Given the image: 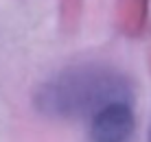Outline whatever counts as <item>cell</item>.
<instances>
[{
    "instance_id": "4",
    "label": "cell",
    "mask_w": 151,
    "mask_h": 142,
    "mask_svg": "<svg viewBox=\"0 0 151 142\" xmlns=\"http://www.w3.org/2000/svg\"><path fill=\"white\" fill-rule=\"evenodd\" d=\"M149 142H151V129H149Z\"/></svg>"
},
{
    "instance_id": "2",
    "label": "cell",
    "mask_w": 151,
    "mask_h": 142,
    "mask_svg": "<svg viewBox=\"0 0 151 142\" xmlns=\"http://www.w3.org/2000/svg\"><path fill=\"white\" fill-rule=\"evenodd\" d=\"M134 125L132 101L112 103L90 120V142H127Z\"/></svg>"
},
{
    "instance_id": "3",
    "label": "cell",
    "mask_w": 151,
    "mask_h": 142,
    "mask_svg": "<svg viewBox=\"0 0 151 142\" xmlns=\"http://www.w3.org/2000/svg\"><path fill=\"white\" fill-rule=\"evenodd\" d=\"M129 2H142V0H129ZM121 13H123L125 22L129 24V33H132V31H136V26L140 24V22H138V18L134 15V13H136V4H125Z\"/></svg>"
},
{
    "instance_id": "1",
    "label": "cell",
    "mask_w": 151,
    "mask_h": 142,
    "mask_svg": "<svg viewBox=\"0 0 151 142\" xmlns=\"http://www.w3.org/2000/svg\"><path fill=\"white\" fill-rule=\"evenodd\" d=\"M132 83L103 64H79L61 70L35 94V107L50 118L86 120L118 101H132Z\"/></svg>"
}]
</instances>
